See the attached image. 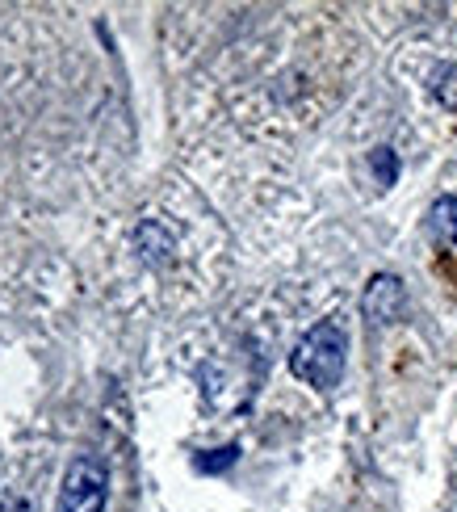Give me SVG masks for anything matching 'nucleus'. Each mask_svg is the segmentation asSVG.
<instances>
[{"label":"nucleus","mask_w":457,"mask_h":512,"mask_svg":"<svg viewBox=\"0 0 457 512\" xmlns=\"http://www.w3.org/2000/svg\"><path fill=\"white\" fill-rule=\"evenodd\" d=\"M344 361H348V332L332 315V319H319V324L294 345L290 370H294V378L307 382V387L332 391L344 378Z\"/></svg>","instance_id":"obj_1"},{"label":"nucleus","mask_w":457,"mask_h":512,"mask_svg":"<svg viewBox=\"0 0 457 512\" xmlns=\"http://www.w3.org/2000/svg\"><path fill=\"white\" fill-rule=\"evenodd\" d=\"M105 487H110L105 466L97 458H76L68 466V475H63L55 512H101L105 508Z\"/></svg>","instance_id":"obj_2"},{"label":"nucleus","mask_w":457,"mask_h":512,"mask_svg":"<svg viewBox=\"0 0 457 512\" xmlns=\"http://www.w3.org/2000/svg\"><path fill=\"white\" fill-rule=\"evenodd\" d=\"M403 307H407V294H403V282H399L395 273L369 277L365 298H361V311L374 319V324H395V319L403 315Z\"/></svg>","instance_id":"obj_3"},{"label":"nucleus","mask_w":457,"mask_h":512,"mask_svg":"<svg viewBox=\"0 0 457 512\" xmlns=\"http://www.w3.org/2000/svg\"><path fill=\"white\" fill-rule=\"evenodd\" d=\"M432 93H437L441 105L457 110V63H441V68L432 72Z\"/></svg>","instance_id":"obj_4"},{"label":"nucleus","mask_w":457,"mask_h":512,"mask_svg":"<svg viewBox=\"0 0 457 512\" xmlns=\"http://www.w3.org/2000/svg\"><path fill=\"white\" fill-rule=\"evenodd\" d=\"M374 173H378L382 185H395V177H399V160H395V152H390V147H378V152H374Z\"/></svg>","instance_id":"obj_5"},{"label":"nucleus","mask_w":457,"mask_h":512,"mask_svg":"<svg viewBox=\"0 0 457 512\" xmlns=\"http://www.w3.org/2000/svg\"><path fill=\"white\" fill-rule=\"evenodd\" d=\"M437 223L449 231V240L457 244V198H441L437 202Z\"/></svg>","instance_id":"obj_6"},{"label":"nucleus","mask_w":457,"mask_h":512,"mask_svg":"<svg viewBox=\"0 0 457 512\" xmlns=\"http://www.w3.org/2000/svg\"><path fill=\"white\" fill-rule=\"evenodd\" d=\"M449 512H457V504H453V508H449Z\"/></svg>","instance_id":"obj_7"}]
</instances>
